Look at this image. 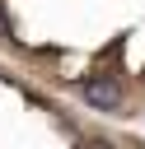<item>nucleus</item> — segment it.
I'll use <instances>...</instances> for the list:
<instances>
[{
	"label": "nucleus",
	"mask_w": 145,
	"mask_h": 149,
	"mask_svg": "<svg viewBox=\"0 0 145 149\" xmlns=\"http://www.w3.org/2000/svg\"><path fill=\"white\" fill-rule=\"evenodd\" d=\"M84 98H89L94 107H117V102H122V84H117V79H89V84H84Z\"/></svg>",
	"instance_id": "obj_1"
}]
</instances>
